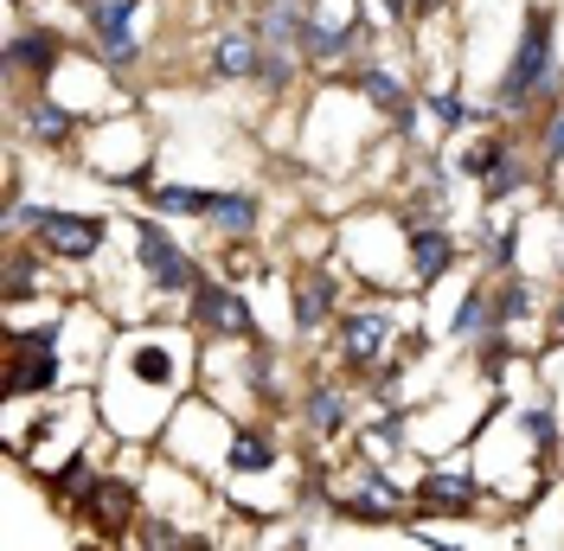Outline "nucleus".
Here are the masks:
<instances>
[{"instance_id": "nucleus-1", "label": "nucleus", "mask_w": 564, "mask_h": 551, "mask_svg": "<svg viewBox=\"0 0 564 551\" xmlns=\"http://www.w3.org/2000/svg\"><path fill=\"white\" fill-rule=\"evenodd\" d=\"M552 13L545 7H532L527 13V33H520V52H513V65H507V77H500V104L513 109V104H527L532 90L552 77Z\"/></svg>"}, {"instance_id": "nucleus-2", "label": "nucleus", "mask_w": 564, "mask_h": 551, "mask_svg": "<svg viewBox=\"0 0 564 551\" xmlns=\"http://www.w3.org/2000/svg\"><path fill=\"white\" fill-rule=\"evenodd\" d=\"M135 244H141V263H148V276H154V289H199L193 257H186L154 218H135Z\"/></svg>"}, {"instance_id": "nucleus-3", "label": "nucleus", "mask_w": 564, "mask_h": 551, "mask_svg": "<svg viewBox=\"0 0 564 551\" xmlns=\"http://www.w3.org/2000/svg\"><path fill=\"white\" fill-rule=\"evenodd\" d=\"M39 244L52 250V257H97V244H104V218H84V212H45L39 218Z\"/></svg>"}, {"instance_id": "nucleus-4", "label": "nucleus", "mask_w": 564, "mask_h": 551, "mask_svg": "<svg viewBox=\"0 0 564 551\" xmlns=\"http://www.w3.org/2000/svg\"><path fill=\"white\" fill-rule=\"evenodd\" d=\"M193 327H206V334H250V309L231 289L199 282V289H193Z\"/></svg>"}, {"instance_id": "nucleus-5", "label": "nucleus", "mask_w": 564, "mask_h": 551, "mask_svg": "<svg viewBox=\"0 0 564 551\" xmlns=\"http://www.w3.org/2000/svg\"><path fill=\"white\" fill-rule=\"evenodd\" d=\"M135 7H141V0H97V13H90V26H97V39H104V58L116 71L135 65V33H129Z\"/></svg>"}, {"instance_id": "nucleus-6", "label": "nucleus", "mask_w": 564, "mask_h": 551, "mask_svg": "<svg viewBox=\"0 0 564 551\" xmlns=\"http://www.w3.org/2000/svg\"><path fill=\"white\" fill-rule=\"evenodd\" d=\"M58 33H45V26H26V33H13L7 39V65L13 71H52L58 65Z\"/></svg>"}, {"instance_id": "nucleus-7", "label": "nucleus", "mask_w": 564, "mask_h": 551, "mask_svg": "<svg viewBox=\"0 0 564 551\" xmlns=\"http://www.w3.org/2000/svg\"><path fill=\"white\" fill-rule=\"evenodd\" d=\"M352 84H359V90H366L372 104L386 109L398 129H411V97H404V90H398V84H391V77H386L379 65H352Z\"/></svg>"}, {"instance_id": "nucleus-8", "label": "nucleus", "mask_w": 564, "mask_h": 551, "mask_svg": "<svg viewBox=\"0 0 564 551\" xmlns=\"http://www.w3.org/2000/svg\"><path fill=\"white\" fill-rule=\"evenodd\" d=\"M212 65H218V77H250V71H263V45L250 33H231V39H218Z\"/></svg>"}, {"instance_id": "nucleus-9", "label": "nucleus", "mask_w": 564, "mask_h": 551, "mask_svg": "<svg viewBox=\"0 0 564 551\" xmlns=\"http://www.w3.org/2000/svg\"><path fill=\"white\" fill-rule=\"evenodd\" d=\"M327 309H334V282L321 270H302V282H295V321H302V327H321Z\"/></svg>"}, {"instance_id": "nucleus-10", "label": "nucleus", "mask_w": 564, "mask_h": 551, "mask_svg": "<svg viewBox=\"0 0 564 551\" xmlns=\"http://www.w3.org/2000/svg\"><path fill=\"white\" fill-rule=\"evenodd\" d=\"M386 327H391V321H386V314H372V309L352 314V321H347V359H352V366H366V359L386 346Z\"/></svg>"}, {"instance_id": "nucleus-11", "label": "nucleus", "mask_w": 564, "mask_h": 551, "mask_svg": "<svg viewBox=\"0 0 564 551\" xmlns=\"http://www.w3.org/2000/svg\"><path fill=\"white\" fill-rule=\"evenodd\" d=\"M411 257H417V282H436V276L449 270L456 244L443 238V231H411Z\"/></svg>"}, {"instance_id": "nucleus-12", "label": "nucleus", "mask_w": 564, "mask_h": 551, "mask_svg": "<svg viewBox=\"0 0 564 551\" xmlns=\"http://www.w3.org/2000/svg\"><path fill=\"white\" fill-rule=\"evenodd\" d=\"M52 379H58V359H52V353H26V359H13L7 391H13V398H20V391H45Z\"/></svg>"}, {"instance_id": "nucleus-13", "label": "nucleus", "mask_w": 564, "mask_h": 551, "mask_svg": "<svg viewBox=\"0 0 564 551\" xmlns=\"http://www.w3.org/2000/svg\"><path fill=\"white\" fill-rule=\"evenodd\" d=\"M26 136L45 141V148H65V141H70V116L58 104H33V109H26Z\"/></svg>"}, {"instance_id": "nucleus-14", "label": "nucleus", "mask_w": 564, "mask_h": 551, "mask_svg": "<svg viewBox=\"0 0 564 551\" xmlns=\"http://www.w3.org/2000/svg\"><path fill=\"white\" fill-rule=\"evenodd\" d=\"M212 218H218L231 238H245L250 225H257V199H250V193H218V199H212Z\"/></svg>"}, {"instance_id": "nucleus-15", "label": "nucleus", "mask_w": 564, "mask_h": 551, "mask_svg": "<svg viewBox=\"0 0 564 551\" xmlns=\"http://www.w3.org/2000/svg\"><path fill=\"white\" fill-rule=\"evenodd\" d=\"M212 199L218 193H199V186H161L154 193V212H199V218H212Z\"/></svg>"}, {"instance_id": "nucleus-16", "label": "nucleus", "mask_w": 564, "mask_h": 551, "mask_svg": "<svg viewBox=\"0 0 564 551\" xmlns=\"http://www.w3.org/2000/svg\"><path fill=\"white\" fill-rule=\"evenodd\" d=\"M481 186H488V199H500V193H520V186H527V173H520L513 154H494L488 173H481Z\"/></svg>"}, {"instance_id": "nucleus-17", "label": "nucleus", "mask_w": 564, "mask_h": 551, "mask_svg": "<svg viewBox=\"0 0 564 551\" xmlns=\"http://www.w3.org/2000/svg\"><path fill=\"white\" fill-rule=\"evenodd\" d=\"M129 507H135V494H129L122 482H104L97 494H90V514L97 519H129Z\"/></svg>"}, {"instance_id": "nucleus-18", "label": "nucleus", "mask_w": 564, "mask_h": 551, "mask_svg": "<svg viewBox=\"0 0 564 551\" xmlns=\"http://www.w3.org/2000/svg\"><path fill=\"white\" fill-rule=\"evenodd\" d=\"M308 423H315L321 436H327V430H340V423H347V404H340V391H315V398H308Z\"/></svg>"}, {"instance_id": "nucleus-19", "label": "nucleus", "mask_w": 564, "mask_h": 551, "mask_svg": "<svg viewBox=\"0 0 564 551\" xmlns=\"http://www.w3.org/2000/svg\"><path fill=\"white\" fill-rule=\"evenodd\" d=\"M231 468H238V475H245V468H270V443L250 436V430H238V436H231Z\"/></svg>"}, {"instance_id": "nucleus-20", "label": "nucleus", "mask_w": 564, "mask_h": 551, "mask_svg": "<svg viewBox=\"0 0 564 551\" xmlns=\"http://www.w3.org/2000/svg\"><path fill=\"white\" fill-rule=\"evenodd\" d=\"M430 500H443V507H468V500H475V482H468V475H430Z\"/></svg>"}, {"instance_id": "nucleus-21", "label": "nucleus", "mask_w": 564, "mask_h": 551, "mask_svg": "<svg viewBox=\"0 0 564 551\" xmlns=\"http://www.w3.org/2000/svg\"><path fill=\"white\" fill-rule=\"evenodd\" d=\"M135 372L148 385H167V379H174V359H167L161 346H141V353H135Z\"/></svg>"}, {"instance_id": "nucleus-22", "label": "nucleus", "mask_w": 564, "mask_h": 551, "mask_svg": "<svg viewBox=\"0 0 564 551\" xmlns=\"http://www.w3.org/2000/svg\"><path fill=\"white\" fill-rule=\"evenodd\" d=\"M481 327H488V295H468L462 314H456V334L468 341V334H481Z\"/></svg>"}, {"instance_id": "nucleus-23", "label": "nucleus", "mask_w": 564, "mask_h": 551, "mask_svg": "<svg viewBox=\"0 0 564 551\" xmlns=\"http://www.w3.org/2000/svg\"><path fill=\"white\" fill-rule=\"evenodd\" d=\"M494 314H500V327H507L513 314H527V289H520V282H507V289H494Z\"/></svg>"}, {"instance_id": "nucleus-24", "label": "nucleus", "mask_w": 564, "mask_h": 551, "mask_svg": "<svg viewBox=\"0 0 564 551\" xmlns=\"http://www.w3.org/2000/svg\"><path fill=\"white\" fill-rule=\"evenodd\" d=\"M430 109H436L449 129H456V122H468V104H462V97H430Z\"/></svg>"}, {"instance_id": "nucleus-25", "label": "nucleus", "mask_w": 564, "mask_h": 551, "mask_svg": "<svg viewBox=\"0 0 564 551\" xmlns=\"http://www.w3.org/2000/svg\"><path fill=\"white\" fill-rule=\"evenodd\" d=\"M141 539H148V545H186L174 526H161V519H148V526H141Z\"/></svg>"}, {"instance_id": "nucleus-26", "label": "nucleus", "mask_w": 564, "mask_h": 551, "mask_svg": "<svg viewBox=\"0 0 564 551\" xmlns=\"http://www.w3.org/2000/svg\"><path fill=\"white\" fill-rule=\"evenodd\" d=\"M33 289V263H13V276H7V295H26Z\"/></svg>"}, {"instance_id": "nucleus-27", "label": "nucleus", "mask_w": 564, "mask_h": 551, "mask_svg": "<svg viewBox=\"0 0 564 551\" xmlns=\"http://www.w3.org/2000/svg\"><path fill=\"white\" fill-rule=\"evenodd\" d=\"M545 154H552V161H564V116L545 129Z\"/></svg>"}, {"instance_id": "nucleus-28", "label": "nucleus", "mask_w": 564, "mask_h": 551, "mask_svg": "<svg viewBox=\"0 0 564 551\" xmlns=\"http://www.w3.org/2000/svg\"><path fill=\"white\" fill-rule=\"evenodd\" d=\"M527 430H532V443H552V417H545V411H532Z\"/></svg>"}, {"instance_id": "nucleus-29", "label": "nucleus", "mask_w": 564, "mask_h": 551, "mask_svg": "<svg viewBox=\"0 0 564 551\" xmlns=\"http://www.w3.org/2000/svg\"><path fill=\"white\" fill-rule=\"evenodd\" d=\"M552 327H558V334H564V309H558V321H552Z\"/></svg>"}]
</instances>
